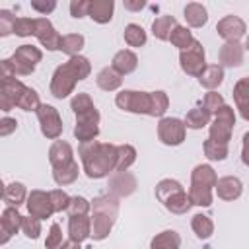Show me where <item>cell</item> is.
<instances>
[{"mask_svg": "<svg viewBox=\"0 0 249 249\" xmlns=\"http://www.w3.org/2000/svg\"><path fill=\"white\" fill-rule=\"evenodd\" d=\"M216 31L226 43L228 41H239L245 35L247 25L239 16H226L216 23Z\"/></svg>", "mask_w": 249, "mask_h": 249, "instance_id": "obj_17", "label": "cell"}, {"mask_svg": "<svg viewBox=\"0 0 249 249\" xmlns=\"http://www.w3.org/2000/svg\"><path fill=\"white\" fill-rule=\"evenodd\" d=\"M187 136V126L185 121L177 119V117H163L158 123V138L161 140V144L165 146H179L183 144Z\"/></svg>", "mask_w": 249, "mask_h": 249, "instance_id": "obj_11", "label": "cell"}, {"mask_svg": "<svg viewBox=\"0 0 249 249\" xmlns=\"http://www.w3.org/2000/svg\"><path fill=\"white\" fill-rule=\"evenodd\" d=\"M124 43L128 45V47H144L146 45V31L142 29V25H138V23H128L126 27H124Z\"/></svg>", "mask_w": 249, "mask_h": 249, "instance_id": "obj_39", "label": "cell"}, {"mask_svg": "<svg viewBox=\"0 0 249 249\" xmlns=\"http://www.w3.org/2000/svg\"><path fill=\"white\" fill-rule=\"evenodd\" d=\"M169 41H171V45L177 47L179 51H185V49H189V47L193 45L195 37H193V33H191L189 27H185V25H177V27L171 31Z\"/></svg>", "mask_w": 249, "mask_h": 249, "instance_id": "obj_38", "label": "cell"}, {"mask_svg": "<svg viewBox=\"0 0 249 249\" xmlns=\"http://www.w3.org/2000/svg\"><path fill=\"white\" fill-rule=\"evenodd\" d=\"M18 128V121L12 117H4L0 121V136H10L14 130Z\"/></svg>", "mask_w": 249, "mask_h": 249, "instance_id": "obj_51", "label": "cell"}, {"mask_svg": "<svg viewBox=\"0 0 249 249\" xmlns=\"http://www.w3.org/2000/svg\"><path fill=\"white\" fill-rule=\"evenodd\" d=\"M89 72H91V62L82 54L72 56L66 62H62L60 66H56V70L53 72L51 84H49L53 97L64 99L70 93H74L76 84L86 80L89 76Z\"/></svg>", "mask_w": 249, "mask_h": 249, "instance_id": "obj_2", "label": "cell"}, {"mask_svg": "<svg viewBox=\"0 0 249 249\" xmlns=\"http://www.w3.org/2000/svg\"><path fill=\"white\" fill-rule=\"evenodd\" d=\"M233 101H235V109L239 111L241 119L249 123V76L247 78H239L233 86Z\"/></svg>", "mask_w": 249, "mask_h": 249, "instance_id": "obj_23", "label": "cell"}, {"mask_svg": "<svg viewBox=\"0 0 249 249\" xmlns=\"http://www.w3.org/2000/svg\"><path fill=\"white\" fill-rule=\"evenodd\" d=\"M49 161L53 165V169H60L66 167L74 161V150L66 140H54L49 148Z\"/></svg>", "mask_w": 249, "mask_h": 249, "instance_id": "obj_19", "label": "cell"}, {"mask_svg": "<svg viewBox=\"0 0 249 249\" xmlns=\"http://www.w3.org/2000/svg\"><path fill=\"white\" fill-rule=\"evenodd\" d=\"M222 82H224V68H222L220 64H208L206 70H204V72L200 74V78H198V84H200L202 88L210 89V91H214Z\"/></svg>", "mask_w": 249, "mask_h": 249, "instance_id": "obj_30", "label": "cell"}, {"mask_svg": "<svg viewBox=\"0 0 249 249\" xmlns=\"http://www.w3.org/2000/svg\"><path fill=\"white\" fill-rule=\"evenodd\" d=\"M218 175L212 165L198 163L191 171V187H189V198L195 206L208 208L212 204V189H216Z\"/></svg>", "mask_w": 249, "mask_h": 249, "instance_id": "obj_5", "label": "cell"}, {"mask_svg": "<svg viewBox=\"0 0 249 249\" xmlns=\"http://www.w3.org/2000/svg\"><path fill=\"white\" fill-rule=\"evenodd\" d=\"M241 193H243V183L237 177H233V175L220 177L218 183H216V195L222 200H228V202L235 200V198L241 196Z\"/></svg>", "mask_w": 249, "mask_h": 249, "instance_id": "obj_21", "label": "cell"}, {"mask_svg": "<svg viewBox=\"0 0 249 249\" xmlns=\"http://www.w3.org/2000/svg\"><path fill=\"white\" fill-rule=\"evenodd\" d=\"M136 191V177L130 171H113L109 175V193L117 198L130 196Z\"/></svg>", "mask_w": 249, "mask_h": 249, "instance_id": "obj_16", "label": "cell"}, {"mask_svg": "<svg viewBox=\"0 0 249 249\" xmlns=\"http://www.w3.org/2000/svg\"><path fill=\"white\" fill-rule=\"evenodd\" d=\"M31 8L35 10V12H39V14H43V16H47V14H51L54 8H56V2L54 0H31Z\"/></svg>", "mask_w": 249, "mask_h": 249, "instance_id": "obj_50", "label": "cell"}, {"mask_svg": "<svg viewBox=\"0 0 249 249\" xmlns=\"http://www.w3.org/2000/svg\"><path fill=\"white\" fill-rule=\"evenodd\" d=\"M58 249H82V245H80V243H76V241H72V239H68V241H64Z\"/></svg>", "mask_w": 249, "mask_h": 249, "instance_id": "obj_54", "label": "cell"}, {"mask_svg": "<svg viewBox=\"0 0 249 249\" xmlns=\"http://www.w3.org/2000/svg\"><path fill=\"white\" fill-rule=\"evenodd\" d=\"M84 45H86L84 35H80V33H68V35H62L60 51L72 58V56H78L80 54V51L84 49Z\"/></svg>", "mask_w": 249, "mask_h": 249, "instance_id": "obj_33", "label": "cell"}, {"mask_svg": "<svg viewBox=\"0 0 249 249\" xmlns=\"http://www.w3.org/2000/svg\"><path fill=\"white\" fill-rule=\"evenodd\" d=\"M91 208H93V214L89 216L91 218V239L103 241L111 233L113 224L119 216V198L111 193L101 195L93 198Z\"/></svg>", "mask_w": 249, "mask_h": 249, "instance_id": "obj_4", "label": "cell"}, {"mask_svg": "<svg viewBox=\"0 0 249 249\" xmlns=\"http://www.w3.org/2000/svg\"><path fill=\"white\" fill-rule=\"evenodd\" d=\"M144 6H146V2H144V0H136V2L124 0V8H126V10H130V12H138V10H142Z\"/></svg>", "mask_w": 249, "mask_h": 249, "instance_id": "obj_53", "label": "cell"}, {"mask_svg": "<svg viewBox=\"0 0 249 249\" xmlns=\"http://www.w3.org/2000/svg\"><path fill=\"white\" fill-rule=\"evenodd\" d=\"M51 200H53L54 212H64V210H68V204H70L72 196L62 189H54V191H51Z\"/></svg>", "mask_w": 249, "mask_h": 249, "instance_id": "obj_45", "label": "cell"}, {"mask_svg": "<svg viewBox=\"0 0 249 249\" xmlns=\"http://www.w3.org/2000/svg\"><path fill=\"white\" fill-rule=\"evenodd\" d=\"M233 124H235V111H233V107L224 105L216 113L214 121L208 126V138L214 142H220V144H230Z\"/></svg>", "mask_w": 249, "mask_h": 249, "instance_id": "obj_9", "label": "cell"}, {"mask_svg": "<svg viewBox=\"0 0 249 249\" xmlns=\"http://www.w3.org/2000/svg\"><path fill=\"white\" fill-rule=\"evenodd\" d=\"M91 210V202L84 196H72L70 204H68V216H88V212Z\"/></svg>", "mask_w": 249, "mask_h": 249, "instance_id": "obj_42", "label": "cell"}, {"mask_svg": "<svg viewBox=\"0 0 249 249\" xmlns=\"http://www.w3.org/2000/svg\"><path fill=\"white\" fill-rule=\"evenodd\" d=\"M35 113H37L43 136L49 140H58L62 134V119H60L58 111L49 103H41V107Z\"/></svg>", "mask_w": 249, "mask_h": 249, "instance_id": "obj_12", "label": "cell"}, {"mask_svg": "<svg viewBox=\"0 0 249 249\" xmlns=\"http://www.w3.org/2000/svg\"><path fill=\"white\" fill-rule=\"evenodd\" d=\"M68 237L76 243H82L88 237H91V218L89 216H70Z\"/></svg>", "mask_w": 249, "mask_h": 249, "instance_id": "obj_22", "label": "cell"}, {"mask_svg": "<svg viewBox=\"0 0 249 249\" xmlns=\"http://www.w3.org/2000/svg\"><path fill=\"white\" fill-rule=\"evenodd\" d=\"M243 53H245V47L239 43V41H228L220 47V53H218V58H220V66H228V68H235V66H241L243 62Z\"/></svg>", "mask_w": 249, "mask_h": 249, "instance_id": "obj_20", "label": "cell"}, {"mask_svg": "<svg viewBox=\"0 0 249 249\" xmlns=\"http://www.w3.org/2000/svg\"><path fill=\"white\" fill-rule=\"evenodd\" d=\"M18 107L23 109V111H37L41 107V101H39V93L33 89V88H25V91L21 93L19 101H18Z\"/></svg>", "mask_w": 249, "mask_h": 249, "instance_id": "obj_41", "label": "cell"}, {"mask_svg": "<svg viewBox=\"0 0 249 249\" xmlns=\"http://www.w3.org/2000/svg\"><path fill=\"white\" fill-rule=\"evenodd\" d=\"M16 19L18 18L10 10H0V37H8L10 33H14Z\"/></svg>", "mask_w": 249, "mask_h": 249, "instance_id": "obj_46", "label": "cell"}, {"mask_svg": "<svg viewBox=\"0 0 249 249\" xmlns=\"http://www.w3.org/2000/svg\"><path fill=\"white\" fill-rule=\"evenodd\" d=\"M27 212L29 216L37 218V220H47L54 214V206H53V200H51V193L47 191H41V189H33L27 196Z\"/></svg>", "mask_w": 249, "mask_h": 249, "instance_id": "obj_13", "label": "cell"}, {"mask_svg": "<svg viewBox=\"0 0 249 249\" xmlns=\"http://www.w3.org/2000/svg\"><path fill=\"white\" fill-rule=\"evenodd\" d=\"M167 107H169V97H167V93L161 91V89L152 91V113H150V117H161V119H163Z\"/></svg>", "mask_w": 249, "mask_h": 249, "instance_id": "obj_40", "label": "cell"}, {"mask_svg": "<svg viewBox=\"0 0 249 249\" xmlns=\"http://www.w3.org/2000/svg\"><path fill=\"white\" fill-rule=\"evenodd\" d=\"M185 19H187V23L191 25V27H202V25H206V21H208V12H206V8L202 6V4H198V2H189L187 6H185Z\"/></svg>", "mask_w": 249, "mask_h": 249, "instance_id": "obj_31", "label": "cell"}, {"mask_svg": "<svg viewBox=\"0 0 249 249\" xmlns=\"http://www.w3.org/2000/svg\"><path fill=\"white\" fill-rule=\"evenodd\" d=\"M243 47L249 51V35H247V39H245V43H243Z\"/></svg>", "mask_w": 249, "mask_h": 249, "instance_id": "obj_55", "label": "cell"}, {"mask_svg": "<svg viewBox=\"0 0 249 249\" xmlns=\"http://www.w3.org/2000/svg\"><path fill=\"white\" fill-rule=\"evenodd\" d=\"M136 161V150L130 144L117 146V165L115 171H128V167Z\"/></svg>", "mask_w": 249, "mask_h": 249, "instance_id": "obj_36", "label": "cell"}, {"mask_svg": "<svg viewBox=\"0 0 249 249\" xmlns=\"http://www.w3.org/2000/svg\"><path fill=\"white\" fill-rule=\"evenodd\" d=\"M43 53L33 45H19L10 58L2 60V78L6 76H29L41 62Z\"/></svg>", "mask_w": 249, "mask_h": 249, "instance_id": "obj_6", "label": "cell"}, {"mask_svg": "<svg viewBox=\"0 0 249 249\" xmlns=\"http://www.w3.org/2000/svg\"><path fill=\"white\" fill-rule=\"evenodd\" d=\"M224 97L218 93V91H208L204 97H202V107L212 115V113H218L222 107H224Z\"/></svg>", "mask_w": 249, "mask_h": 249, "instance_id": "obj_43", "label": "cell"}, {"mask_svg": "<svg viewBox=\"0 0 249 249\" xmlns=\"http://www.w3.org/2000/svg\"><path fill=\"white\" fill-rule=\"evenodd\" d=\"M14 33L18 37L35 35V19H31V18H18L16 19V27H14Z\"/></svg>", "mask_w": 249, "mask_h": 249, "instance_id": "obj_47", "label": "cell"}, {"mask_svg": "<svg viewBox=\"0 0 249 249\" xmlns=\"http://www.w3.org/2000/svg\"><path fill=\"white\" fill-rule=\"evenodd\" d=\"M21 220L23 216L18 212L16 206H6L0 218V245H6L18 230H21Z\"/></svg>", "mask_w": 249, "mask_h": 249, "instance_id": "obj_18", "label": "cell"}, {"mask_svg": "<svg viewBox=\"0 0 249 249\" xmlns=\"http://www.w3.org/2000/svg\"><path fill=\"white\" fill-rule=\"evenodd\" d=\"M27 196H29L27 195V189L19 181H14V183H10V185L4 187V202L8 206H16L18 208L23 202H27Z\"/></svg>", "mask_w": 249, "mask_h": 249, "instance_id": "obj_27", "label": "cell"}, {"mask_svg": "<svg viewBox=\"0 0 249 249\" xmlns=\"http://www.w3.org/2000/svg\"><path fill=\"white\" fill-rule=\"evenodd\" d=\"M70 109L76 115V126H74V136L80 144L93 142L99 134V111L89 97V93L80 91L74 93L70 99Z\"/></svg>", "mask_w": 249, "mask_h": 249, "instance_id": "obj_3", "label": "cell"}, {"mask_svg": "<svg viewBox=\"0 0 249 249\" xmlns=\"http://www.w3.org/2000/svg\"><path fill=\"white\" fill-rule=\"evenodd\" d=\"M84 173L89 179H103L115 171L117 165V146L109 142H88L78 148Z\"/></svg>", "mask_w": 249, "mask_h": 249, "instance_id": "obj_1", "label": "cell"}, {"mask_svg": "<svg viewBox=\"0 0 249 249\" xmlns=\"http://www.w3.org/2000/svg\"><path fill=\"white\" fill-rule=\"evenodd\" d=\"M156 196L171 214H187L189 208L193 206L189 193L175 179H161L156 185Z\"/></svg>", "mask_w": 249, "mask_h": 249, "instance_id": "obj_7", "label": "cell"}, {"mask_svg": "<svg viewBox=\"0 0 249 249\" xmlns=\"http://www.w3.org/2000/svg\"><path fill=\"white\" fill-rule=\"evenodd\" d=\"M177 25L179 23H177V19L173 16H160V18H156L152 21V33L160 41H169V35Z\"/></svg>", "mask_w": 249, "mask_h": 249, "instance_id": "obj_29", "label": "cell"}, {"mask_svg": "<svg viewBox=\"0 0 249 249\" xmlns=\"http://www.w3.org/2000/svg\"><path fill=\"white\" fill-rule=\"evenodd\" d=\"M179 64H181V70L187 74V76H193V78H200V74L206 70V56H204V47L200 41H193V45L185 51H181L179 54Z\"/></svg>", "mask_w": 249, "mask_h": 249, "instance_id": "obj_10", "label": "cell"}, {"mask_svg": "<svg viewBox=\"0 0 249 249\" xmlns=\"http://www.w3.org/2000/svg\"><path fill=\"white\" fill-rule=\"evenodd\" d=\"M78 175H80V167H78V163H76V161H72V163H70V165H66V167L53 169V179H54V183H56V185H60V187L74 183V181L78 179Z\"/></svg>", "mask_w": 249, "mask_h": 249, "instance_id": "obj_37", "label": "cell"}, {"mask_svg": "<svg viewBox=\"0 0 249 249\" xmlns=\"http://www.w3.org/2000/svg\"><path fill=\"white\" fill-rule=\"evenodd\" d=\"M62 243H64V239H62V230H60L58 224H53L51 230H49V233H47L45 247H47V249H58Z\"/></svg>", "mask_w": 249, "mask_h": 249, "instance_id": "obj_48", "label": "cell"}, {"mask_svg": "<svg viewBox=\"0 0 249 249\" xmlns=\"http://www.w3.org/2000/svg\"><path fill=\"white\" fill-rule=\"evenodd\" d=\"M21 231L25 233V237L37 239L39 233H41V220H37L33 216H23V220H21Z\"/></svg>", "mask_w": 249, "mask_h": 249, "instance_id": "obj_44", "label": "cell"}, {"mask_svg": "<svg viewBox=\"0 0 249 249\" xmlns=\"http://www.w3.org/2000/svg\"><path fill=\"white\" fill-rule=\"evenodd\" d=\"M191 228L198 239H210L214 233V222L206 214H195L191 220Z\"/></svg>", "mask_w": 249, "mask_h": 249, "instance_id": "obj_32", "label": "cell"}, {"mask_svg": "<svg viewBox=\"0 0 249 249\" xmlns=\"http://www.w3.org/2000/svg\"><path fill=\"white\" fill-rule=\"evenodd\" d=\"M241 161L249 167V132L243 134V146H241Z\"/></svg>", "mask_w": 249, "mask_h": 249, "instance_id": "obj_52", "label": "cell"}, {"mask_svg": "<svg viewBox=\"0 0 249 249\" xmlns=\"http://www.w3.org/2000/svg\"><path fill=\"white\" fill-rule=\"evenodd\" d=\"M95 84H97V88L103 89V91H115V89L121 88L123 76H121L117 70H113L111 66H105V68H101L99 74L95 76Z\"/></svg>", "mask_w": 249, "mask_h": 249, "instance_id": "obj_26", "label": "cell"}, {"mask_svg": "<svg viewBox=\"0 0 249 249\" xmlns=\"http://www.w3.org/2000/svg\"><path fill=\"white\" fill-rule=\"evenodd\" d=\"M25 84H21L16 76H6L2 78V89H0V109L4 113L12 111L14 107H18V101L21 97V93L25 91Z\"/></svg>", "mask_w": 249, "mask_h": 249, "instance_id": "obj_14", "label": "cell"}, {"mask_svg": "<svg viewBox=\"0 0 249 249\" xmlns=\"http://www.w3.org/2000/svg\"><path fill=\"white\" fill-rule=\"evenodd\" d=\"M113 10H115L113 0H89L88 16L95 23H109L113 19Z\"/></svg>", "mask_w": 249, "mask_h": 249, "instance_id": "obj_25", "label": "cell"}, {"mask_svg": "<svg viewBox=\"0 0 249 249\" xmlns=\"http://www.w3.org/2000/svg\"><path fill=\"white\" fill-rule=\"evenodd\" d=\"M88 8H89V0H72L70 2V16L80 19V18L88 16Z\"/></svg>", "mask_w": 249, "mask_h": 249, "instance_id": "obj_49", "label": "cell"}, {"mask_svg": "<svg viewBox=\"0 0 249 249\" xmlns=\"http://www.w3.org/2000/svg\"><path fill=\"white\" fill-rule=\"evenodd\" d=\"M115 103L119 109L136 115H150L152 113V91H136V89H123L117 93Z\"/></svg>", "mask_w": 249, "mask_h": 249, "instance_id": "obj_8", "label": "cell"}, {"mask_svg": "<svg viewBox=\"0 0 249 249\" xmlns=\"http://www.w3.org/2000/svg\"><path fill=\"white\" fill-rule=\"evenodd\" d=\"M206 124H210V113L204 107H195L185 117V126L187 128L198 130V128H204Z\"/></svg>", "mask_w": 249, "mask_h": 249, "instance_id": "obj_34", "label": "cell"}, {"mask_svg": "<svg viewBox=\"0 0 249 249\" xmlns=\"http://www.w3.org/2000/svg\"><path fill=\"white\" fill-rule=\"evenodd\" d=\"M35 37L47 51H60L62 35L54 29L51 19L47 18H35Z\"/></svg>", "mask_w": 249, "mask_h": 249, "instance_id": "obj_15", "label": "cell"}, {"mask_svg": "<svg viewBox=\"0 0 249 249\" xmlns=\"http://www.w3.org/2000/svg\"><path fill=\"white\" fill-rule=\"evenodd\" d=\"M181 247V235L175 230H163L161 233H156L150 241V249H179Z\"/></svg>", "mask_w": 249, "mask_h": 249, "instance_id": "obj_28", "label": "cell"}, {"mask_svg": "<svg viewBox=\"0 0 249 249\" xmlns=\"http://www.w3.org/2000/svg\"><path fill=\"white\" fill-rule=\"evenodd\" d=\"M138 66V56L136 53H132L130 49H123V51H117L113 60H111V68L117 70L121 76H126L130 72H134Z\"/></svg>", "mask_w": 249, "mask_h": 249, "instance_id": "obj_24", "label": "cell"}, {"mask_svg": "<svg viewBox=\"0 0 249 249\" xmlns=\"http://www.w3.org/2000/svg\"><path fill=\"white\" fill-rule=\"evenodd\" d=\"M202 150H204V156L210 161H224L230 154V144H220V142H214V140L206 138L204 144H202Z\"/></svg>", "mask_w": 249, "mask_h": 249, "instance_id": "obj_35", "label": "cell"}]
</instances>
